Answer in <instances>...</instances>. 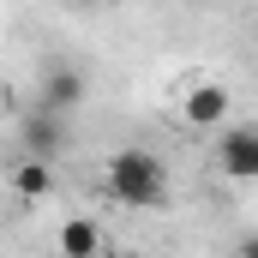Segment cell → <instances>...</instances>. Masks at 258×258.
<instances>
[{
	"instance_id": "6da1fadb",
	"label": "cell",
	"mask_w": 258,
	"mask_h": 258,
	"mask_svg": "<svg viewBox=\"0 0 258 258\" xmlns=\"http://www.w3.org/2000/svg\"><path fill=\"white\" fill-rule=\"evenodd\" d=\"M108 192L126 210H162L168 204V162L144 144H126L108 156Z\"/></svg>"
},
{
	"instance_id": "7a4b0ae2",
	"label": "cell",
	"mask_w": 258,
	"mask_h": 258,
	"mask_svg": "<svg viewBox=\"0 0 258 258\" xmlns=\"http://www.w3.org/2000/svg\"><path fill=\"white\" fill-rule=\"evenodd\" d=\"M18 144H24V156H36V162H54L66 144H72V126H66V114L30 108V114L18 120Z\"/></svg>"
},
{
	"instance_id": "3957f363",
	"label": "cell",
	"mask_w": 258,
	"mask_h": 258,
	"mask_svg": "<svg viewBox=\"0 0 258 258\" xmlns=\"http://www.w3.org/2000/svg\"><path fill=\"white\" fill-rule=\"evenodd\" d=\"M84 72L78 66H66V60H48L42 66V84H36V102L30 108H48V114H72L78 102H84Z\"/></svg>"
},
{
	"instance_id": "277c9868",
	"label": "cell",
	"mask_w": 258,
	"mask_h": 258,
	"mask_svg": "<svg viewBox=\"0 0 258 258\" xmlns=\"http://www.w3.org/2000/svg\"><path fill=\"white\" fill-rule=\"evenodd\" d=\"M216 156H222L228 180H258V132L252 126H228L216 138Z\"/></svg>"
},
{
	"instance_id": "5b68a950",
	"label": "cell",
	"mask_w": 258,
	"mask_h": 258,
	"mask_svg": "<svg viewBox=\"0 0 258 258\" xmlns=\"http://www.w3.org/2000/svg\"><path fill=\"white\" fill-rule=\"evenodd\" d=\"M96 252H102V228H96L90 216L60 222V258H96Z\"/></svg>"
},
{
	"instance_id": "8992f818",
	"label": "cell",
	"mask_w": 258,
	"mask_h": 258,
	"mask_svg": "<svg viewBox=\"0 0 258 258\" xmlns=\"http://www.w3.org/2000/svg\"><path fill=\"white\" fill-rule=\"evenodd\" d=\"M12 192L18 198H48L54 192V168L36 162V156H18V162H12Z\"/></svg>"
},
{
	"instance_id": "52a82bcc",
	"label": "cell",
	"mask_w": 258,
	"mask_h": 258,
	"mask_svg": "<svg viewBox=\"0 0 258 258\" xmlns=\"http://www.w3.org/2000/svg\"><path fill=\"white\" fill-rule=\"evenodd\" d=\"M180 114H186L192 126H216V120L228 114V90H222V84H198L192 96H186V108H180Z\"/></svg>"
},
{
	"instance_id": "ba28073f",
	"label": "cell",
	"mask_w": 258,
	"mask_h": 258,
	"mask_svg": "<svg viewBox=\"0 0 258 258\" xmlns=\"http://www.w3.org/2000/svg\"><path fill=\"white\" fill-rule=\"evenodd\" d=\"M78 12H102V6H114V0H72Z\"/></svg>"
}]
</instances>
